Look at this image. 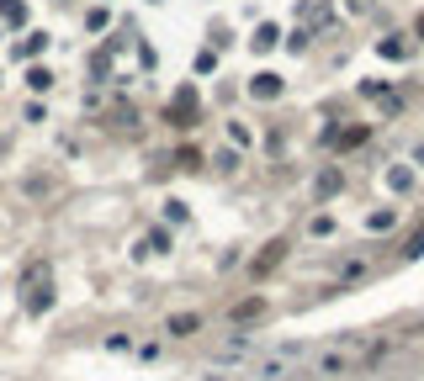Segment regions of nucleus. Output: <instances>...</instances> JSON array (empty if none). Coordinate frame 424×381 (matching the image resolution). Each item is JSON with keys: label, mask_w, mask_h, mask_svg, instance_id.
Instances as JSON below:
<instances>
[{"label": "nucleus", "mask_w": 424, "mask_h": 381, "mask_svg": "<svg viewBox=\"0 0 424 381\" xmlns=\"http://www.w3.org/2000/svg\"><path fill=\"white\" fill-rule=\"evenodd\" d=\"M419 249H424V228H419V233L409 238V249H403V254H419Z\"/></svg>", "instance_id": "18"}, {"label": "nucleus", "mask_w": 424, "mask_h": 381, "mask_svg": "<svg viewBox=\"0 0 424 381\" xmlns=\"http://www.w3.org/2000/svg\"><path fill=\"white\" fill-rule=\"evenodd\" d=\"M254 318H266V302H260V297H249V302L233 307V323H254Z\"/></svg>", "instance_id": "8"}, {"label": "nucleus", "mask_w": 424, "mask_h": 381, "mask_svg": "<svg viewBox=\"0 0 424 381\" xmlns=\"http://www.w3.org/2000/svg\"><path fill=\"white\" fill-rule=\"evenodd\" d=\"M297 355H303V345L266 349V355H254V360H249V376H254V381H287L292 370H297Z\"/></svg>", "instance_id": "3"}, {"label": "nucleus", "mask_w": 424, "mask_h": 381, "mask_svg": "<svg viewBox=\"0 0 424 381\" xmlns=\"http://www.w3.org/2000/svg\"><path fill=\"white\" fill-rule=\"evenodd\" d=\"M27 85H32V90H48V85H53V74H48V69H37V64H32V69H27Z\"/></svg>", "instance_id": "13"}, {"label": "nucleus", "mask_w": 424, "mask_h": 381, "mask_svg": "<svg viewBox=\"0 0 424 381\" xmlns=\"http://www.w3.org/2000/svg\"><path fill=\"white\" fill-rule=\"evenodd\" d=\"M313 190H318V202H324V196H334V190H339V169H324Z\"/></svg>", "instance_id": "11"}, {"label": "nucleus", "mask_w": 424, "mask_h": 381, "mask_svg": "<svg viewBox=\"0 0 424 381\" xmlns=\"http://www.w3.org/2000/svg\"><path fill=\"white\" fill-rule=\"evenodd\" d=\"M244 355H249V360L260 355L249 333H233V339H223V345H212V360H244Z\"/></svg>", "instance_id": "5"}, {"label": "nucleus", "mask_w": 424, "mask_h": 381, "mask_svg": "<svg viewBox=\"0 0 424 381\" xmlns=\"http://www.w3.org/2000/svg\"><path fill=\"white\" fill-rule=\"evenodd\" d=\"M388 349V339L382 333H339L334 345H324L318 349V360H313V376H355V370H366L376 355Z\"/></svg>", "instance_id": "1"}, {"label": "nucleus", "mask_w": 424, "mask_h": 381, "mask_svg": "<svg viewBox=\"0 0 424 381\" xmlns=\"http://www.w3.org/2000/svg\"><path fill=\"white\" fill-rule=\"evenodd\" d=\"M419 165H424V154H419Z\"/></svg>", "instance_id": "20"}, {"label": "nucleus", "mask_w": 424, "mask_h": 381, "mask_svg": "<svg viewBox=\"0 0 424 381\" xmlns=\"http://www.w3.org/2000/svg\"><path fill=\"white\" fill-rule=\"evenodd\" d=\"M366 143V127H350V132H339V148H361Z\"/></svg>", "instance_id": "14"}, {"label": "nucleus", "mask_w": 424, "mask_h": 381, "mask_svg": "<svg viewBox=\"0 0 424 381\" xmlns=\"http://www.w3.org/2000/svg\"><path fill=\"white\" fill-rule=\"evenodd\" d=\"M0 22L22 27V22H27V6H22V0H0Z\"/></svg>", "instance_id": "9"}, {"label": "nucleus", "mask_w": 424, "mask_h": 381, "mask_svg": "<svg viewBox=\"0 0 424 381\" xmlns=\"http://www.w3.org/2000/svg\"><path fill=\"white\" fill-rule=\"evenodd\" d=\"M43 48H48V37H43V32H32V37H27V43H22V59H37Z\"/></svg>", "instance_id": "12"}, {"label": "nucleus", "mask_w": 424, "mask_h": 381, "mask_svg": "<svg viewBox=\"0 0 424 381\" xmlns=\"http://www.w3.org/2000/svg\"><path fill=\"white\" fill-rule=\"evenodd\" d=\"M361 275H366V260H350L345 270H339V281H361Z\"/></svg>", "instance_id": "15"}, {"label": "nucleus", "mask_w": 424, "mask_h": 381, "mask_svg": "<svg viewBox=\"0 0 424 381\" xmlns=\"http://www.w3.org/2000/svg\"><path fill=\"white\" fill-rule=\"evenodd\" d=\"M202 328V318H196V312H175V318L165 323V333H175V339H186V333H196Z\"/></svg>", "instance_id": "7"}, {"label": "nucleus", "mask_w": 424, "mask_h": 381, "mask_svg": "<svg viewBox=\"0 0 424 381\" xmlns=\"http://www.w3.org/2000/svg\"><path fill=\"white\" fill-rule=\"evenodd\" d=\"M413 37H424V16H419V22H413Z\"/></svg>", "instance_id": "19"}, {"label": "nucleus", "mask_w": 424, "mask_h": 381, "mask_svg": "<svg viewBox=\"0 0 424 381\" xmlns=\"http://www.w3.org/2000/svg\"><path fill=\"white\" fill-rule=\"evenodd\" d=\"M22 302H27V312H48L53 307V270H48V260H32L22 270Z\"/></svg>", "instance_id": "2"}, {"label": "nucleus", "mask_w": 424, "mask_h": 381, "mask_svg": "<svg viewBox=\"0 0 424 381\" xmlns=\"http://www.w3.org/2000/svg\"><path fill=\"white\" fill-rule=\"evenodd\" d=\"M287 249H292L287 238H271L266 249H260V254H254V260H249V275H254V281H260V275H271V270H276L281 260H287Z\"/></svg>", "instance_id": "4"}, {"label": "nucleus", "mask_w": 424, "mask_h": 381, "mask_svg": "<svg viewBox=\"0 0 424 381\" xmlns=\"http://www.w3.org/2000/svg\"><path fill=\"white\" fill-rule=\"evenodd\" d=\"M165 117L175 122V127H191V122H196V90H191V85H186V90L175 95V101H170V111H165Z\"/></svg>", "instance_id": "6"}, {"label": "nucleus", "mask_w": 424, "mask_h": 381, "mask_svg": "<svg viewBox=\"0 0 424 381\" xmlns=\"http://www.w3.org/2000/svg\"><path fill=\"white\" fill-rule=\"evenodd\" d=\"M388 180H392V190H409V186H413V175H409V169H392Z\"/></svg>", "instance_id": "16"}, {"label": "nucleus", "mask_w": 424, "mask_h": 381, "mask_svg": "<svg viewBox=\"0 0 424 381\" xmlns=\"http://www.w3.org/2000/svg\"><path fill=\"white\" fill-rule=\"evenodd\" d=\"M366 228H392V212H388V207H382V212H371V217H366Z\"/></svg>", "instance_id": "17"}, {"label": "nucleus", "mask_w": 424, "mask_h": 381, "mask_svg": "<svg viewBox=\"0 0 424 381\" xmlns=\"http://www.w3.org/2000/svg\"><path fill=\"white\" fill-rule=\"evenodd\" d=\"M249 90L260 95V101H271V95L281 90V80H276V74H254V85H249Z\"/></svg>", "instance_id": "10"}]
</instances>
